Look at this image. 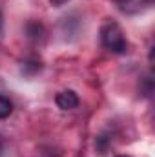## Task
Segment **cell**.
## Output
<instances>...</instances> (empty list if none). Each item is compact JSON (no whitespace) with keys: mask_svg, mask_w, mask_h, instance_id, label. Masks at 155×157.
<instances>
[{"mask_svg":"<svg viewBox=\"0 0 155 157\" xmlns=\"http://www.w3.org/2000/svg\"><path fill=\"white\" fill-rule=\"evenodd\" d=\"M55 102H57V106H59L60 110H73V108L78 106V97H77L75 91L64 90V91H60V93L55 97Z\"/></svg>","mask_w":155,"mask_h":157,"instance_id":"cell-2","label":"cell"},{"mask_svg":"<svg viewBox=\"0 0 155 157\" xmlns=\"http://www.w3.org/2000/svg\"><path fill=\"white\" fill-rule=\"evenodd\" d=\"M100 40H102L104 48L110 49L112 53H126V49H128L126 37H124V33L117 22H106L102 26Z\"/></svg>","mask_w":155,"mask_h":157,"instance_id":"cell-1","label":"cell"},{"mask_svg":"<svg viewBox=\"0 0 155 157\" xmlns=\"http://www.w3.org/2000/svg\"><path fill=\"white\" fill-rule=\"evenodd\" d=\"M117 157H130V155H117Z\"/></svg>","mask_w":155,"mask_h":157,"instance_id":"cell-7","label":"cell"},{"mask_svg":"<svg viewBox=\"0 0 155 157\" xmlns=\"http://www.w3.org/2000/svg\"><path fill=\"white\" fill-rule=\"evenodd\" d=\"M64 2H68V0H51V4H53V6H62Z\"/></svg>","mask_w":155,"mask_h":157,"instance_id":"cell-5","label":"cell"},{"mask_svg":"<svg viewBox=\"0 0 155 157\" xmlns=\"http://www.w3.org/2000/svg\"><path fill=\"white\" fill-rule=\"evenodd\" d=\"M152 2L153 0H115V4L122 13H139L146 9Z\"/></svg>","mask_w":155,"mask_h":157,"instance_id":"cell-3","label":"cell"},{"mask_svg":"<svg viewBox=\"0 0 155 157\" xmlns=\"http://www.w3.org/2000/svg\"><path fill=\"white\" fill-rule=\"evenodd\" d=\"M0 29H2V15H0Z\"/></svg>","mask_w":155,"mask_h":157,"instance_id":"cell-6","label":"cell"},{"mask_svg":"<svg viewBox=\"0 0 155 157\" xmlns=\"http://www.w3.org/2000/svg\"><path fill=\"white\" fill-rule=\"evenodd\" d=\"M11 113H13V102L7 97L0 95V121L2 119H7Z\"/></svg>","mask_w":155,"mask_h":157,"instance_id":"cell-4","label":"cell"}]
</instances>
